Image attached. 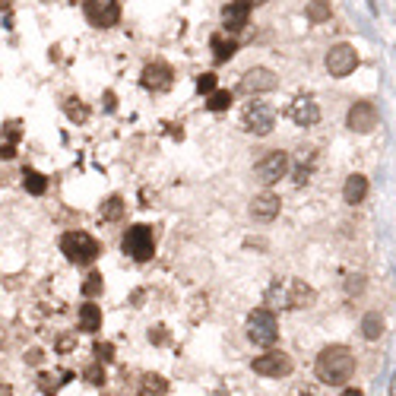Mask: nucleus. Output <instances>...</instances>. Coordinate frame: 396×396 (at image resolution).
<instances>
[{
  "label": "nucleus",
  "instance_id": "obj_1",
  "mask_svg": "<svg viewBox=\"0 0 396 396\" xmlns=\"http://www.w3.org/2000/svg\"><path fill=\"white\" fill-rule=\"evenodd\" d=\"M314 371H317V377H321L323 384H330V387H343L352 374H355V355H352L345 345H327V349L317 355Z\"/></svg>",
  "mask_w": 396,
  "mask_h": 396
},
{
  "label": "nucleus",
  "instance_id": "obj_2",
  "mask_svg": "<svg viewBox=\"0 0 396 396\" xmlns=\"http://www.w3.org/2000/svg\"><path fill=\"white\" fill-rule=\"evenodd\" d=\"M317 298V291L305 282V279H276L267 289V305L282 307V311H295V307H311Z\"/></svg>",
  "mask_w": 396,
  "mask_h": 396
},
{
  "label": "nucleus",
  "instance_id": "obj_3",
  "mask_svg": "<svg viewBox=\"0 0 396 396\" xmlns=\"http://www.w3.org/2000/svg\"><path fill=\"white\" fill-rule=\"evenodd\" d=\"M60 251H64V257H67L70 263H76V267H92V263L98 260V254H102L98 241L92 238L89 232H67L60 238Z\"/></svg>",
  "mask_w": 396,
  "mask_h": 396
},
{
  "label": "nucleus",
  "instance_id": "obj_4",
  "mask_svg": "<svg viewBox=\"0 0 396 396\" xmlns=\"http://www.w3.org/2000/svg\"><path fill=\"white\" fill-rule=\"evenodd\" d=\"M247 339L260 349H273L279 339V323H276V314L269 307H254L251 317H247Z\"/></svg>",
  "mask_w": 396,
  "mask_h": 396
},
{
  "label": "nucleus",
  "instance_id": "obj_5",
  "mask_svg": "<svg viewBox=\"0 0 396 396\" xmlns=\"http://www.w3.org/2000/svg\"><path fill=\"white\" fill-rule=\"evenodd\" d=\"M120 251L140 263L150 260L156 254V235H152V228L150 225H130L127 232H124V238H120Z\"/></svg>",
  "mask_w": 396,
  "mask_h": 396
},
{
  "label": "nucleus",
  "instance_id": "obj_6",
  "mask_svg": "<svg viewBox=\"0 0 396 396\" xmlns=\"http://www.w3.org/2000/svg\"><path fill=\"white\" fill-rule=\"evenodd\" d=\"M276 127V108L267 102H251L244 108V130H251L254 136H267Z\"/></svg>",
  "mask_w": 396,
  "mask_h": 396
},
{
  "label": "nucleus",
  "instance_id": "obj_7",
  "mask_svg": "<svg viewBox=\"0 0 396 396\" xmlns=\"http://www.w3.org/2000/svg\"><path fill=\"white\" fill-rule=\"evenodd\" d=\"M82 13H86L89 26H96V29H111L120 19L118 0H86V3H82Z\"/></svg>",
  "mask_w": 396,
  "mask_h": 396
},
{
  "label": "nucleus",
  "instance_id": "obj_8",
  "mask_svg": "<svg viewBox=\"0 0 396 396\" xmlns=\"http://www.w3.org/2000/svg\"><path fill=\"white\" fill-rule=\"evenodd\" d=\"M285 172H289V156H285L282 150L267 152V156L254 165V178L260 181V184H267V187L276 184L279 178H285Z\"/></svg>",
  "mask_w": 396,
  "mask_h": 396
},
{
  "label": "nucleus",
  "instance_id": "obj_9",
  "mask_svg": "<svg viewBox=\"0 0 396 396\" xmlns=\"http://www.w3.org/2000/svg\"><path fill=\"white\" fill-rule=\"evenodd\" d=\"M355 67H359V51H355L352 45H333L327 51V70H330V76L343 80V76H349Z\"/></svg>",
  "mask_w": 396,
  "mask_h": 396
},
{
  "label": "nucleus",
  "instance_id": "obj_10",
  "mask_svg": "<svg viewBox=\"0 0 396 396\" xmlns=\"http://www.w3.org/2000/svg\"><path fill=\"white\" fill-rule=\"evenodd\" d=\"M279 86L276 73L267 67H251L244 76H241V92L247 96H260V92H273Z\"/></svg>",
  "mask_w": 396,
  "mask_h": 396
},
{
  "label": "nucleus",
  "instance_id": "obj_11",
  "mask_svg": "<svg viewBox=\"0 0 396 396\" xmlns=\"http://www.w3.org/2000/svg\"><path fill=\"white\" fill-rule=\"evenodd\" d=\"M345 124L355 134H371L377 127V108H374V102H355L349 108V114H345Z\"/></svg>",
  "mask_w": 396,
  "mask_h": 396
},
{
  "label": "nucleus",
  "instance_id": "obj_12",
  "mask_svg": "<svg viewBox=\"0 0 396 396\" xmlns=\"http://www.w3.org/2000/svg\"><path fill=\"white\" fill-rule=\"evenodd\" d=\"M254 371L263 374V377H285V374H291V359L285 352L273 349V352H267V355H257Z\"/></svg>",
  "mask_w": 396,
  "mask_h": 396
},
{
  "label": "nucleus",
  "instance_id": "obj_13",
  "mask_svg": "<svg viewBox=\"0 0 396 396\" xmlns=\"http://www.w3.org/2000/svg\"><path fill=\"white\" fill-rule=\"evenodd\" d=\"M140 82L146 86L150 92H165V89H172V82H174V73L168 64H162V60H156V64H150V67L143 70Z\"/></svg>",
  "mask_w": 396,
  "mask_h": 396
},
{
  "label": "nucleus",
  "instance_id": "obj_14",
  "mask_svg": "<svg viewBox=\"0 0 396 396\" xmlns=\"http://www.w3.org/2000/svg\"><path fill=\"white\" fill-rule=\"evenodd\" d=\"M247 19H251V3L247 0H228L222 10V26L225 32H241L247 26Z\"/></svg>",
  "mask_w": 396,
  "mask_h": 396
},
{
  "label": "nucleus",
  "instance_id": "obj_15",
  "mask_svg": "<svg viewBox=\"0 0 396 396\" xmlns=\"http://www.w3.org/2000/svg\"><path fill=\"white\" fill-rule=\"evenodd\" d=\"M291 120L298 124V127H314L317 120H321V108H317V102L311 96H298L295 102H291L289 108Z\"/></svg>",
  "mask_w": 396,
  "mask_h": 396
},
{
  "label": "nucleus",
  "instance_id": "obj_16",
  "mask_svg": "<svg viewBox=\"0 0 396 396\" xmlns=\"http://www.w3.org/2000/svg\"><path fill=\"white\" fill-rule=\"evenodd\" d=\"M251 216H254L257 222H273V219L279 216V197L273 194V190L257 194L254 200H251Z\"/></svg>",
  "mask_w": 396,
  "mask_h": 396
},
{
  "label": "nucleus",
  "instance_id": "obj_17",
  "mask_svg": "<svg viewBox=\"0 0 396 396\" xmlns=\"http://www.w3.org/2000/svg\"><path fill=\"white\" fill-rule=\"evenodd\" d=\"M343 197H345V203H361L368 197V178L365 174H349L345 178V187H343Z\"/></svg>",
  "mask_w": 396,
  "mask_h": 396
},
{
  "label": "nucleus",
  "instance_id": "obj_18",
  "mask_svg": "<svg viewBox=\"0 0 396 396\" xmlns=\"http://www.w3.org/2000/svg\"><path fill=\"white\" fill-rule=\"evenodd\" d=\"M210 48H213L216 64H225V60H232L235 54H238V42H235V38H225V35H213Z\"/></svg>",
  "mask_w": 396,
  "mask_h": 396
},
{
  "label": "nucleus",
  "instance_id": "obj_19",
  "mask_svg": "<svg viewBox=\"0 0 396 396\" xmlns=\"http://www.w3.org/2000/svg\"><path fill=\"white\" fill-rule=\"evenodd\" d=\"M80 330L82 333H96V330H102V311H98V305L86 301V305L80 307Z\"/></svg>",
  "mask_w": 396,
  "mask_h": 396
},
{
  "label": "nucleus",
  "instance_id": "obj_20",
  "mask_svg": "<svg viewBox=\"0 0 396 396\" xmlns=\"http://www.w3.org/2000/svg\"><path fill=\"white\" fill-rule=\"evenodd\" d=\"M70 377H73L70 371H57V374H48L45 371V374H38V390H42L45 396H54L60 387H64V384L70 381Z\"/></svg>",
  "mask_w": 396,
  "mask_h": 396
},
{
  "label": "nucleus",
  "instance_id": "obj_21",
  "mask_svg": "<svg viewBox=\"0 0 396 396\" xmlns=\"http://www.w3.org/2000/svg\"><path fill=\"white\" fill-rule=\"evenodd\" d=\"M168 393V381L159 374H143L140 377V396H165Z\"/></svg>",
  "mask_w": 396,
  "mask_h": 396
},
{
  "label": "nucleus",
  "instance_id": "obj_22",
  "mask_svg": "<svg viewBox=\"0 0 396 396\" xmlns=\"http://www.w3.org/2000/svg\"><path fill=\"white\" fill-rule=\"evenodd\" d=\"M23 184H26V190H29L32 197H42V194L48 190L45 174L35 172V168H23Z\"/></svg>",
  "mask_w": 396,
  "mask_h": 396
},
{
  "label": "nucleus",
  "instance_id": "obj_23",
  "mask_svg": "<svg viewBox=\"0 0 396 396\" xmlns=\"http://www.w3.org/2000/svg\"><path fill=\"white\" fill-rule=\"evenodd\" d=\"M98 216H102V222H118L120 216H124V197H108L105 203H102V210H98Z\"/></svg>",
  "mask_w": 396,
  "mask_h": 396
},
{
  "label": "nucleus",
  "instance_id": "obj_24",
  "mask_svg": "<svg viewBox=\"0 0 396 396\" xmlns=\"http://www.w3.org/2000/svg\"><path fill=\"white\" fill-rule=\"evenodd\" d=\"M381 333H384V321H381L377 311H371V314L361 317V336L365 339H381Z\"/></svg>",
  "mask_w": 396,
  "mask_h": 396
},
{
  "label": "nucleus",
  "instance_id": "obj_25",
  "mask_svg": "<svg viewBox=\"0 0 396 396\" xmlns=\"http://www.w3.org/2000/svg\"><path fill=\"white\" fill-rule=\"evenodd\" d=\"M102 289H105V279H102V273H89V276H86V282H82V298H98V295H102Z\"/></svg>",
  "mask_w": 396,
  "mask_h": 396
},
{
  "label": "nucleus",
  "instance_id": "obj_26",
  "mask_svg": "<svg viewBox=\"0 0 396 396\" xmlns=\"http://www.w3.org/2000/svg\"><path fill=\"white\" fill-rule=\"evenodd\" d=\"M232 92H225V89H216V92H210V98H206V108L210 111H228L232 108Z\"/></svg>",
  "mask_w": 396,
  "mask_h": 396
},
{
  "label": "nucleus",
  "instance_id": "obj_27",
  "mask_svg": "<svg viewBox=\"0 0 396 396\" xmlns=\"http://www.w3.org/2000/svg\"><path fill=\"white\" fill-rule=\"evenodd\" d=\"M64 111H67V118L76 120V124H86V120H89V108L82 105L80 98H67V102H64Z\"/></svg>",
  "mask_w": 396,
  "mask_h": 396
},
{
  "label": "nucleus",
  "instance_id": "obj_28",
  "mask_svg": "<svg viewBox=\"0 0 396 396\" xmlns=\"http://www.w3.org/2000/svg\"><path fill=\"white\" fill-rule=\"evenodd\" d=\"M307 19H311V23H327L330 0H311V3H307Z\"/></svg>",
  "mask_w": 396,
  "mask_h": 396
},
{
  "label": "nucleus",
  "instance_id": "obj_29",
  "mask_svg": "<svg viewBox=\"0 0 396 396\" xmlns=\"http://www.w3.org/2000/svg\"><path fill=\"white\" fill-rule=\"evenodd\" d=\"M82 377H86V384H92V387H102V384H105V368H102V361L86 368V371H82Z\"/></svg>",
  "mask_w": 396,
  "mask_h": 396
},
{
  "label": "nucleus",
  "instance_id": "obj_30",
  "mask_svg": "<svg viewBox=\"0 0 396 396\" xmlns=\"http://www.w3.org/2000/svg\"><path fill=\"white\" fill-rule=\"evenodd\" d=\"M96 361H102V365H108V361H114V345L111 343H96Z\"/></svg>",
  "mask_w": 396,
  "mask_h": 396
},
{
  "label": "nucleus",
  "instance_id": "obj_31",
  "mask_svg": "<svg viewBox=\"0 0 396 396\" xmlns=\"http://www.w3.org/2000/svg\"><path fill=\"white\" fill-rule=\"evenodd\" d=\"M197 89H200L203 96H210V92H216V73H203L200 80H197Z\"/></svg>",
  "mask_w": 396,
  "mask_h": 396
},
{
  "label": "nucleus",
  "instance_id": "obj_32",
  "mask_svg": "<svg viewBox=\"0 0 396 396\" xmlns=\"http://www.w3.org/2000/svg\"><path fill=\"white\" fill-rule=\"evenodd\" d=\"M361 289H365V279H361V276H349V282H345V291H349V295H359Z\"/></svg>",
  "mask_w": 396,
  "mask_h": 396
},
{
  "label": "nucleus",
  "instance_id": "obj_33",
  "mask_svg": "<svg viewBox=\"0 0 396 396\" xmlns=\"http://www.w3.org/2000/svg\"><path fill=\"white\" fill-rule=\"evenodd\" d=\"M3 134H7V143H16L19 136H23V134H19V124H16V120H10L7 127H3Z\"/></svg>",
  "mask_w": 396,
  "mask_h": 396
},
{
  "label": "nucleus",
  "instance_id": "obj_34",
  "mask_svg": "<svg viewBox=\"0 0 396 396\" xmlns=\"http://www.w3.org/2000/svg\"><path fill=\"white\" fill-rule=\"evenodd\" d=\"M165 339H168V333H165V327H152V330H150V343H159V345H162Z\"/></svg>",
  "mask_w": 396,
  "mask_h": 396
},
{
  "label": "nucleus",
  "instance_id": "obj_35",
  "mask_svg": "<svg viewBox=\"0 0 396 396\" xmlns=\"http://www.w3.org/2000/svg\"><path fill=\"white\" fill-rule=\"evenodd\" d=\"M13 156H16V143H3V146H0V159H7L10 162Z\"/></svg>",
  "mask_w": 396,
  "mask_h": 396
},
{
  "label": "nucleus",
  "instance_id": "obj_36",
  "mask_svg": "<svg viewBox=\"0 0 396 396\" xmlns=\"http://www.w3.org/2000/svg\"><path fill=\"white\" fill-rule=\"evenodd\" d=\"M73 345H76V339H73V336H60V339H57V349H60V352H70Z\"/></svg>",
  "mask_w": 396,
  "mask_h": 396
},
{
  "label": "nucleus",
  "instance_id": "obj_37",
  "mask_svg": "<svg viewBox=\"0 0 396 396\" xmlns=\"http://www.w3.org/2000/svg\"><path fill=\"white\" fill-rule=\"evenodd\" d=\"M26 361H29V365H42V352H38V349H32L29 355H26Z\"/></svg>",
  "mask_w": 396,
  "mask_h": 396
},
{
  "label": "nucleus",
  "instance_id": "obj_38",
  "mask_svg": "<svg viewBox=\"0 0 396 396\" xmlns=\"http://www.w3.org/2000/svg\"><path fill=\"white\" fill-rule=\"evenodd\" d=\"M105 108L108 111H114V92H105Z\"/></svg>",
  "mask_w": 396,
  "mask_h": 396
},
{
  "label": "nucleus",
  "instance_id": "obj_39",
  "mask_svg": "<svg viewBox=\"0 0 396 396\" xmlns=\"http://www.w3.org/2000/svg\"><path fill=\"white\" fill-rule=\"evenodd\" d=\"M343 396H361V390H355V387H349V390H343Z\"/></svg>",
  "mask_w": 396,
  "mask_h": 396
},
{
  "label": "nucleus",
  "instance_id": "obj_40",
  "mask_svg": "<svg viewBox=\"0 0 396 396\" xmlns=\"http://www.w3.org/2000/svg\"><path fill=\"white\" fill-rule=\"evenodd\" d=\"M251 7H263V3H269V0H247Z\"/></svg>",
  "mask_w": 396,
  "mask_h": 396
},
{
  "label": "nucleus",
  "instance_id": "obj_41",
  "mask_svg": "<svg viewBox=\"0 0 396 396\" xmlns=\"http://www.w3.org/2000/svg\"><path fill=\"white\" fill-rule=\"evenodd\" d=\"M10 3H13V0H0V10H10Z\"/></svg>",
  "mask_w": 396,
  "mask_h": 396
},
{
  "label": "nucleus",
  "instance_id": "obj_42",
  "mask_svg": "<svg viewBox=\"0 0 396 396\" xmlns=\"http://www.w3.org/2000/svg\"><path fill=\"white\" fill-rule=\"evenodd\" d=\"M390 396H396V374H393V384H390Z\"/></svg>",
  "mask_w": 396,
  "mask_h": 396
},
{
  "label": "nucleus",
  "instance_id": "obj_43",
  "mask_svg": "<svg viewBox=\"0 0 396 396\" xmlns=\"http://www.w3.org/2000/svg\"><path fill=\"white\" fill-rule=\"evenodd\" d=\"M305 396H314V393H305Z\"/></svg>",
  "mask_w": 396,
  "mask_h": 396
}]
</instances>
